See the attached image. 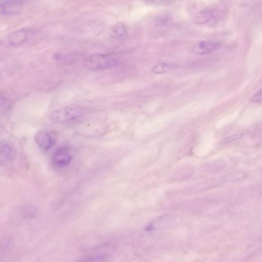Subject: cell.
Masks as SVG:
<instances>
[{
  "label": "cell",
  "mask_w": 262,
  "mask_h": 262,
  "mask_svg": "<svg viewBox=\"0 0 262 262\" xmlns=\"http://www.w3.org/2000/svg\"><path fill=\"white\" fill-rule=\"evenodd\" d=\"M85 111L79 106H66L53 111L50 119L58 124H68L81 119L85 114Z\"/></svg>",
  "instance_id": "6da1fadb"
},
{
  "label": "cell",
  "mask_w": 262,
  "mask_h": 262,
  "mask_svg": "<svg viewBox=\"0 0 262 262\" xmlns=\"http://www.w3.org/2000/svg\"><path fill=\"white\" fill-rule=\"evenodd\" d=\"M85 63L90 69L101 70L116 66L117 64V60L110 54L97 53L87 57Z\"/></svg>",
  "instance_id": "7a4b0ae2"
},
{
  "label": "cell",
  "mask_w": 262,
  "mask_h": 262,
  "mask_svg": "<svg viewBox=\"0 0 262 262\" xmlns=\"http://www.w3.org/2000/svg\"><path fill=\"white\" fill-rule=\"evenodd\" d=\"M113 251V247L107 244L96 247L83 258L84 262H97L107 258Z\"/></svg>",
  "instance_id": "3957f363"
},
{
  "label": "cell",
  "mask_w": 262,
  "mask_h": 262,
  "mask_svg": "<svg viewBox=\"0 0 262 262\" xmlns=\"http://www.w3.org/2000/svg\"><path fill=\"white\" fill-rule=\"evenodd\" d=\"M31 33V31L27 29L18 30L5 36L1 44L7 47L19 46L27 41Z\"/></svg>",
  "instance_id": "277c9868"
},
{
  "label": "cell",
  "mask_w": 262,
  "mask_h": 262,
  "mask_svg": "<svg viewBox=\"0 0 262 262\" xmlns=\"http://www.w3.org/2000/svg\"><path fill=\"white\" fill-rule=\"evenodd\" d=\"M221 46L219 41L201 40L194 43L191 48V51L196 55H205L218 50Z\"/></svg>",
  "instance_id": "5b68a950"
},
{
  "label": "cell",
  "mask_w": 262,
  "mask_h": 262,
  "mask_svg": "<svg viewBox=\"0 0 262 262\" xmlns=\"http://www.w3.org/2000/svg\"><path fill=\"white\" fill-rule=\"evenodd\" d=\"M52 160L55 166L63 168L70 164L72 160V156L67 148L60 147L53 153Z\"/></svg>",
  "instance_id": "8992f818"
},
{
  "label": "cell",
  "mask_w": 262,
  "mask_h": 262,
  "mask_svg": "<svg viewBox=\"0 0 262 262\" xmlns=\"http://www.w3.org/2000/svg\"><path fill=\"white\" fill-rule=\"evenodd\" d=\"M25 2L20 1H6L1 2V12L4 15L16 14L20 11Z\"/></svg>",
  "instance_id": "52a82bcc"
},
{
  "label": "cell",
  "mask_w": 262,
  "mask_h": 262,
  "mask_svg": "<svg viewBox=\"0 0 262 262\" xmlns=\"http://www.w3.org/2000/svg\"><path fill=\"white\" fill-rule=\"evenodd\" d=\"M15 150L11 144L6 141L1 142V165L4 166L14 158Z\"/></svg>",
  "instance_id": "ba28073f"
},
{
  "label": "cell",
  "mask_w": 262,
  "mask_h": 262,
  "mask_svg": "<svg viewBox=\"0 0 262 262\" xmlns=\"http://www.w3.org/2000/svg\"><path fill=\"white\" fill-rule=\"evenodd\" d=\"M34 140L41 149L47 150L53 145V140L51 135L45 131L37 132L34 136Z\"/></svg>",
  "instance_id": "9c48e42d"
},
{
  "label": "cell",
  "mask_w": 262,
  "mask_h": 262,
  "mask_svg": "<svg viewBox=\"0 0 262 262\" xmlns=\"http://www.w3.org/2000/svg\"><path fill=\"white\" fill-rule=\"evenodd\" d=\"M216 11L214 9L207 8L199 12L194 17L196 24H203L212 20L216 16Z\"/></svg>",
  "instance_id": "30bf717a"
},
{
  "label": "cell",
  "mask_w": 262,
  "mask_h": 262,
  "mask_svg": "<svg viewBox=\"0 0 262 262\" xmlns=\"http://www.w3.org/2000/svg\"><path fill=\"white\" fill-rule=\"evenodd\" d=\"M179 66L168 62H159L154 65L151 68L152 72L156 74H163L173 71L179 68Z\"/></svg>",
  "instance_id": "8fae6325"
},
{
  "label": "cell",
  "mask_w": 262,
  "mask_h": 262,
  "mask_svg": "<svg viewBox=\"0 0 262 262\" xmlns=\"http://www.w3.org/2000/svg\"><path fill=\"white\" fill-rule=\"evenodd\" d=\"M126 32V28L123 24H118L111 29L110 34L112 37L119 38L123 36Z\"/></svg>",
  "instance_id": "7c38bea8"
},
{
  "label": "cell",
  "mask_w": 262,
  "mask_h": 262,
  "mask_svg": "<svg viewBox=\"0 0 262 262\" xmlns=\"http://www.w3.org/2000/svg\"><path fill=\"white\" fill-rule=\"evenodd\" d=\"M173 1H161V0H156V1H145L144 3L147 5H151V6H164L168 5L172 3Z\"/></svg>",
  "instance_id": "4fadbf2b"
},
{
  "label": "cell",
  "mask_w": 262,
  "mask_h": 262,
  "mask_svg": "<svg viewBox=\"0 0 262 262\" xmlns=\"http://www.w3.org/2000/svg\"><path fill=\"white\" fill-rule=\"evenodd\" d=\"M251 101L254 103H262V88L257 91L252 96Z\"/></svg>",
  "instance_id": "5bb4252c"
}]
</instances>
